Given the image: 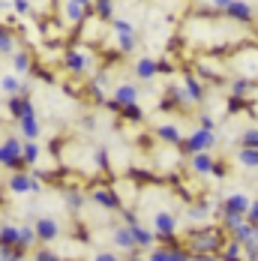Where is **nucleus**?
<instances>
[{"mask_svg":"<svg viewBox=\"0 0 258 261\" xmlns=\"http://www.w3.org/2000/svg\"><path fill=\"white\" fill-rule=\"evenodd\" d=\"M63 66H66V72H72V75H90V72L96 69V51H93L90 45L78 42V45H72L69 51L63 54Z\"/></svg>","mask_w":258,"mask_h":261,"instance_id":"obj_1","label":"nucleus"},{"mask_svg":"<svg viewBox=\"0 0 258 261\" xmlns=\"http://www.w3.org/2000/svg\"><path fill=\"white\" fill-rule=\"evenodd\" d=\"M21 147H24V138H3V141H0V168L18 171V168L24 165Z\"/></svg>","mask_w":258,"mask_h":261,"instance_id":"obj_2","label":"nucleus"},{"mask_svg":"<svg viewBox=\"0 0 258 261\" xmlns=\"http://www.w3.org/2000/svg\"><path fill=\"white\" fill-rule=\"evenodd\" d=\"M9 192H12L15 198H21V195H39V192H42L39 174H27V171L9 174Z\"/></svg>","mask_w":258,"mask_h":261,"instance_id":"obj_3","label":"nucleus"},{"mask_svg":"<svg viewBox=\"0 0 258 261\" xmlns=\"http://www.w3.org/2000/svg\"><path fill=\"white\" fill-rule=\"evenodd\" d=\"M189 249L198 252V255H210L216 249H222V234L216 228H204V231H195L189 237Z\"/></svg>","mask_w":258,"mask_h":261,"instance_id":"obj_4","label":"nucleus"},{"mask_svg":"<svg viewBox=\"0 0 258 261\" xmlns=\"http://www.w3.org/2000/svg\"><path fill=\"white\" fill-rule=\"evenodd\" d=\"M87 201L96 204V207H102V210H108V213H117V210L123 207V204H120V195H117L114 189H108V186H93V189L87 192Z\"/></svg>","mask_w":258,"mask_h":261,"instance_id":"obj_5","label":"nucleus"},{"mask_svg":"<svg viewBox=\"0 0 258 261\" xmlns=\"http://www.w3.org/2000/svg\"><path fill=\"white\" fill-rule=\"evenodd\" d=\"M90 12L93 9L78 3V0H63L60 3V18H63V24H69V27H81L84 18H90Z\"/></svg>","mask_w":258,"mask_h":261,"instance_id":"obj_6","label":"nucleus"},{"mask_svg":"<svg viewBox=\"0 0 258 261\" xmlns=\"http://www.w3.org/2000/svg\"><path fill=\"white\" fill-rule=\"evenodd\" d=\"M141 90L135 81H120V84H111V105L114 108H126V105L138 102Z\"/></svg>","mask_w":258,"mask_h":261,"instance_id":"obj_7","label":"nucleus"},{"mask_svg":"<svg viewBox=\"0 0 258 261\" xmlns=\"http://www.w3.org/2000/svg\"><path fill=\"white\" fill-rule=\"evenodd\" d=\"M183 147H186V153L213 150V147H216V132H213V129H204V126H198V129H195L189 138H186V141H183Z\"/></svg>","mask_w":258,"mask_h":261,"instance_id":"obj_8","label":"nucleus"},{"mask_svg":"<svg viewBox=\"0 0 258 261\" xmlns=\"http://www.w3.org/2000/svg\"><path fill=\"white\" fill-rule=\"evenodd\" d=\"M111 246H114L117 252H123V255H132V252H138L135 234H132V228H129L126 222H123V225H114V231H111Z\"/></svg>","mask_w":258,"mask_h":261,"instance_id":"obj_9","label":"nucleus"},{"mask_svg":"<svg viewBox=\"0 0 258 261\" xmlns=\"http://www.w3.org/2000/svg\"><path fill=\"white\" fill-rule=\"evenodd\" d=\"M0 93L9 99V96H24L27 93V79L18 72H0Z\"/></svg>","mask_w":258,"mask_h":261,"instance_id":"obj_10","label":"nucleus"},{"mask_svg":"<svg viewBox=\"0 0 258 261\" xmlns=\"http://www.w3.org/2000/svg\"><path fill=\"white\" fill-rule=\"evenodd\" d=\"M132 72H135V79H141V81H156V75L162 72V63H159L156 57H150V54H141V57L135 60Z\"/></svg>","mask_w":258,"mask_h":261,"instance_id":"obj_11","label":"nucleus"},{"mask_svg":"<svg viewBox=\"0 0 258 261\" xmlns=\"http://www.w3.org/2000/svg\"><path fill=\"white\" fill-rule=\"evenodd\" d=\"M33 228H36V234H39L42 243H54L60 237V219L57 216H39L33 222Z\"/></svg>","mask_w":258,"mask_h":261,"instance_id":"obj_12","label":"nucleus"},{"mask_svg":"<svg viewBox=\"0 0 258 261\" xmlns=\"http://www.w3.org/2000/svg\"><path fill=\"white\" fill-rule=\"evenodd\" d=\"M189 168H192V174H201V177H207V174H219V165L213 162L210 150L189 153Z\"/></svg>","mask_w":258,"mask_h":261,"instance_id":"obj_13","label":"nucleus"},{"mask_svg":"<svg viewBox=\"0 0 258 261\" xmlns=\"http://www.w3.org/2000/svg\"><path fill=\"white\" fill-rule=\"evenodd\" d=\"M225 15L234 18V21H240V24H249V21L255 18V9H252L249 0H231V3L225 6Z\"/></svg>","mask_w":258,"mask_h":261,"instance_id":"obj_14","label":"nucleus"},{"mask_svg":"<svg viewBox=\"0 0 258 261\" xmlns=\"http://www.w3.org/2000/svg\"><path fill=\"white\" fill-rule=\"evenodd\" d=\"M153 231L159 237H174V231H177V219H174V213H168V210H156L153 213Z\"/></svg>","mask_w":258,"mask_h":261,"instance_id":"obj_15","label":"nucleus"},{"mask_svg":"<svg viewBox=\"0 0 258 261\" xmlns=\"http://www.w3.org/2000/svg\"><path fill=\"white\" fill-rule=\"evenodd\" d=\"M249 204H252V198H249L246 192H231V195H225V201H222V213H240V216H246Z\"/></svg>","mask_w":258,"mask_h":261,"instance_id":"obj_16","label":"nucleus"},{"mask_svg":"<svg viewBox=\"0 0 258 261\" xmlns=\"http://www.w3.org/2000/svg\"><path fill=\"white\" fill-rule=\"evenodd\" d=\"M18 129H21V138H24V141H39L42 126H39V117H36V111H33V114H24V117L18 120Z\"/></svg>","mask_w":258,"mask_h":261,"instance_id":"obj_17","label":"nucleus"},{"mask_svg":"<svg viewBox=\"0 0 258 261\" xmlns=\"http://www.w3.org/2000/svg\"><path fill=\"white\" fill-rule=\"evenodd\" d=\"M129 228H132V234H135V243H138V249H153L156 246V231H150V228H144L138 219L135 222H129Z\"/></svg>","mask_w":258,"mask_h":261,"instance_id":"obj_18","label":"nucleus"},{"mask_svg":"<svg viewBox=\"0 0 258 261\" xmlns=\"http://www.w3.org/2000/svg\"><path fill=\"white\" fill-rule=\"evenodd\" d=\"M156 138L165 141V144H171V147L183 144V132H180L177 123H159V126H156Z\"/></svg>","mask_w":258,"mask_h":261,"instance_id":"obj_19","label":"nucleus"},{"mask_svg":"<svg viewBox=\"0 0 258 261\" xmlns=\"http://www.w3.org/2000/svg\"><path fill=\"white\" fill-rule=\"evenodd\" d=\"M6 108H9V114H12L15 120H21L24 114H33V111H36V108H33V102H30L27 96H9Z\"/></svg>","mask_w":258,"mask_h":261,"instance_id":"obj_20","label":"nucleus"},{"mask_svg":"<svg viewBox=\"0 0 258 261\" xmlns=\"http://www.w3.org/2000/svg\"><path fill=\"white\" fill-rule=\"evenodd\" d=\"M111 36H114L117 54H135V48H138V33H111Z\"/></svg>","mask_w":258,"mask_h":261,"instance_id":"obj_21","label":"nucleus"},{"mask_svg":"<svg viewBox=\"0 0 258 261\" xmlns=\"http://www.w3.org/2000/svg\"><path fill=\"white\" fill-rule=\"evenodd\" d=\"M12 72H18V75H24L27 79V75L33 72V54L24 51V48L12 54Z\"/></svg>","mask_w":258,"mask_h":261,"instance_id":"obj_22","label":"nucleus"},{"mask_svg":"<svg viewBox=\"0 0 258 261\" xmlns=\"http://www.w3.org/2000/svg\"><path fill=\"white\" fill-rule=\"evenodd\" d=\"M36 243H39V234H36L33 222H21V228H18V246L21 249H33Z\"/></svg>","mask_w":258,"mask_h":261,"instance_id":"obj_23","label":"nucleus"},{"mask_svg":"<svg viewBox=\"0 0 258 261\" xmlns=\"http://www.w3.org/2000/svg\"><path fill=\"white\" fill-rule=\"evenodd\" d=\"M15 51H18V39H15V33H12L9 27H0V54H3V57H12Z\"/></svg>","mask_w":258,"mask_h":261,"instance_id":"obj_24","label":"nucleus"},{"mask_svg":"<svg viewBox=\"0 0 258 261\" xmlns=\"http://www.w3.org/2000/svg\"><path fill=\"white\" fill-rule=\"evenodd\" d=\"M18 228L21 225H15V222H0V246H18Z\"/></svg>","mask_w":258,"mask_h":261,"instance_id":"obj_25","label":"nucleus"},{"mask_svg":"<svg viewBox=\"0 0 258 261\" xmlns=\"http://www.w3.org/2000/svg\"><path fill=\"white\" fill-rule=\"evenodd\" d=\"M93 15H96L99 21H111V18L117 15L114 0H93Z\"/></svg>","mask_w":258,"mask_h":261,"instance_id":"obj_26","label":"nucleus"},{"mask_svg":"<svg viewBox=\"0 0 258 261\" xmlns=\"http://www.w3.org/2000/svg\"><path fill=\"white\" fill-rule=\"evenodd\" d=\"M21 156H24V165H39V162H42V147H39V141H24Z\"/></svg>","mask_w":258,"mask_h":261,"instance_id":"obj_27","label":"nucleus"},{"mask_svg":"<svg viewBox=\"0 0 258 261\" xmlns=\"http://www.w3.org/2000/svg\"><path fill=\"white\" fill-rule=\"evenodd\" d=\"M183 87H186V93L192 96V102H201V99H204V87H201V81L195 79V75H186V79H183Z\"/></svg>","mask_w":258,"mask_h":261,"instance_id":"obj_28","label":"nucleus"},{"mask_svg":"<svg viewBox=\"0 0 258 261\" xmlns=\"http://www.w3.org/2000/svg\"><path fill=\"white\" fill-rule=\"evenodd\" d=\"M84 204H87V195L81 189H66V207L72 210V213H78Z\"/></svg>","mask_w":258,"mask_h":261,"instance_id":"obj_29","label":"nucleus"},{"mask_svg":"<svg viewBox=\"0 0 258 261\" xmlns=\"http://www.w3.org/2000/svg\"><path fill=\"white\" fill-rule=\"evenodd\" d=\"M237 162L243 168H258V147H243L237 150Z\"/></svg>","mask_w":258,"mask_h":261,"instance_id":"obj_30","label":"nucleus"},{"mask_svg":"<svg viewBox=\"0 0 258 261\" xmlns=\"http://www.w3.org/2000/svg\"><path fill=\"white\" fill-rule=\"evenodd\" d=\"M186 216H189L192 222H204L207 216H210V204H207V201H195L192 207L186 210Z\"/></svg>","mask_w":258,"mask_h":261,"instance_id":"obj_31","label":"nucleus"},{"mask_svg":"<svg viewBox=\"0 0 258 261\" xmlns=\"http://www.w3.org/2000/svg\"><path fill=\"white\" fill-rule=\"evenodd\" d=\"M252 87H255V84H252V79H246V75L231 81V93H234V96H249V93H252Z\"/></svg>","mask_w":258,"mask_h":261,"instance_id":"obj_32","label":"nucleus"},{"mask_svg":"<svg viewBox=\"0 0 258 261\" xmlns=\"http://www.w3.org/2000/svg\"><path fill=\"white\" fill-rule=\"evenodd\" d=\"M9 6H12V12L21 15V18H27V15L33 12V0H9Z\"/></svg>","mask_w":258,"mask_h":261,"instance_id":"obj_33","label":"nucleus"},{"mask_svg":"<svg viewBox=\"0 0 258 261\" xmlns=\"http://www.w3.org/2000/svg\"><path fill=\"white\" fill-rule=\"evenodd\" d=\"M171 99H174V102L177 105H183V108H186V105H195L192 102V96H189V93H186V87H171Z\"/></svg>","mask_w":258,"mask_h":261,"instance_id":"obj_34","label":"nucleus"},{"mask_svg":"<svg viewBox=\"0 0 258 261\" xmlns=\"http://www.w3.org/2000/svg\"><path fill=\"white\" fill-rule=\"evenodd\" d=\"M120 111H123V117H126V120H141V117H144V108H141L138 102L126 105V108H120Z\"/></svg>","mask_w":258,"mask_h":261,"instance_id":"obj_35","label":"nucleus"},{"mask_svg":"<svg viewBox=\"0 0 258 261\" xmlns=\"http://www.w3.org/2000/svg\"><path fill=\"white\" fill-rule=\"evenodd\" d=\"M240 252H243V243L240 240H234L225 246V261H240Z\"/></svg>","mask_w":258,"mask_h":261,"instance_id":"obj_36","label":"nucleus"},{"mask_svg":"<svg viewBox=\"0 0 258 261\" xmlns=\"http://www.w3.org/2000/svg\"><path fill=\"white\" fill-rule=\"evenodd\" d=\"M21 246H0V255H3V261H18L21 258Z\"/></svg>","mask_w":258,"mask_h":261,"instance_id":"obj_37","label":"nucleus"},{"mask_svg":"<svg viewBox=\"0 0 258 261\" xmlns=\"http://www.w3.org/2000/svg\"><path fill=\"white\" fill-rule=\"evenodd\" d=\"M90 261H120V252H117V249H114V252H111V249H102V252H93Z\"/></svg>","mask_w":258,"mask_h":261,"instance_id":"obj_38","label":"nucleus"},{"mask_svg":"<svg viewBox=\"0 0 258 261\" xmlns=\"http://www.w3.org/2000/svg\"><path fill=\"white\" fill-rule=\"evenodd\" d=\"M33 261H63V258H60L57 252H51V249H36Z\"/></svg>","mask_w":258,"mask_h":261,"instance_id":"obj_39","label":"nucleus"},{"mask_svg":"<svg viewBox=\"0 0 258 261\" xmlns=\"http://www.w3.org/2000/svg\"><path fill=\"white\" fill-rule=\"evenodd\" d=\"M243 147H258V129L243 132Z\"/></svg>","mask_w":258,"mask_h":261,"instance_id":"obj_40","label":"nucleus"},{"mask_svg":"<svg viewBox=\"0 0 258 261\" xmlns=\"http://www.w3.org/2000/svg\"><path fill=\"white\" fill-rule=\"evenodd\" d=\"M147 261H168V249L153 246V249H150V255H147Z\"/></svg>","mask_w":258,"mask_h":261,"instance_id":"obj_41","label":"nucleus"},{"mask_svg":"<svg viewBox=\"0 0 258 261\" xmlns=\"http://www.w3.org/2000/svg\"><path fill=\"white\" fill-rule=\"evenodd\" d=\"M246 222L258 225V198H252V204H249V210H246Z\"/></svg>","mask_w":258,"mask_h":261,"instance_id":"obj_42","label":"nucleus"},{"mask_svg":"<svg viewBox=\"0 0 258 261\" xmlns=\"http://www.w3.org/2000/svg\"><path fill=\"white\" fill-rule=\"evenodd\" d=\"M81 129L93 132V129H96V117H93V114H84V117H81Z\"/></svg>","mask_w":258,"mask_h":261,"instance_id":"obj_43","label":"nucleus"},{"mask_svg":"<svg viewBox=\"0 0 258 261\" xmlns=\"http://www.w3.org/2000/svg\"><path fill=\"white\" fill-rule=\"evenodd\" d=\"M168 261H189V255H186L183 249H177V246H171V249H168Z\"/></svg>","mask_w":258,"mask_h":261,"instance_id":"obj_44","label":"nucleus"},{"mask_svg":"<svg viewBox=\"0 0 258 261\" xmlns=\"http://www.w3.org/2000/svg\"><path fill=\"white\" fill-rule=\"evenodd\" d=\"M228 3H231V0H207V6H210V9H222V12H225V6H228Z\"/></svg>","mask_w":258,"mask_h":261,"instance_id":"obj_45","label":"nucleus"},{"mask_svg":"<svg viewBox=\"0 0 258 261\" xmlns=\"http://www.w3.org/2000/svg\"><path fill=\"white\" fill-rule=\"evenodd\" d=\"M201 126H204V129H213L216 123H213V117H210V114H201Z\"/></svg>","mask_w":258,"mask_h":261,"instance_id":"obj_46","label":"nucleus"},{"mask_svg":"<svg viewBox=\"0 0 258 261\" xmlns=\"http://www.w3.org/2000/svg\"><path fill=\"white\" fill-rule=\"evenodd\" d=\"M126 261H147V258H144V255H138V252H132V255H129Z\"/></svg>","mask_w":258,"mask_h":261,"instance_id":"obj_47","label":"nucleus"},{"mask_svg":"<svg viewBox=\"0 0 258 261\" xmlns=\"http://www.w3.org/2000/svg\"><path fill=\"white\" fill-rule=\"evenodd\" d=\"M78 3H84V6H90V9H93V0H78Z\"/></svg>","mask_w":258,"mask_h":261,"instance_id":"obj_48","label":"nucleus"},{"mask_svg":"<svg viewBox=\"0 0 258 261\" xmlns=\"http://www.w3.org/2000/svg\"><path fill=\"white\" fill-rule=\"evenodd\" d=\"M0 261H3V255H0Z\"/></svg>","mask_w":258,"mask_h":261,"instance_id":"obj_49","label":"nucleus"}]
</instances>
